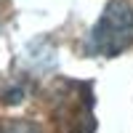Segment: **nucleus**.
Segmentation results:
<instances>
[{
    "instance_id": "obj_1",
    "label": "nucleus",
    "mask_w": 133,
    "mask_h": 133,
    "mask_svg": "<svg viewBox=\"0 0 133 133\" xmlns=\"http://www.w3.org/2000/svg\"><path fill=\"white\" fill-rule=\"evenodd\" d=\"M128 45H133V5L125 0H109L88 35V53L112 59Z\"/></svg>"
},
{
    "instance_id": "obj_2",
    "label": "nucleus",
    "mask_w": 133,
    "mask_h": 133,
    "mask_svg": "<svg viewBox=\"0 0 133 133\" xmlns=\"http://www.w3.org/2000/svg\"><path fill=\"white\" fill-rule=\"evenodd\" d=\"M0 133H43L37 123H27V120H11V123L0 125Z\"/></svg>"
}]
</instances>
